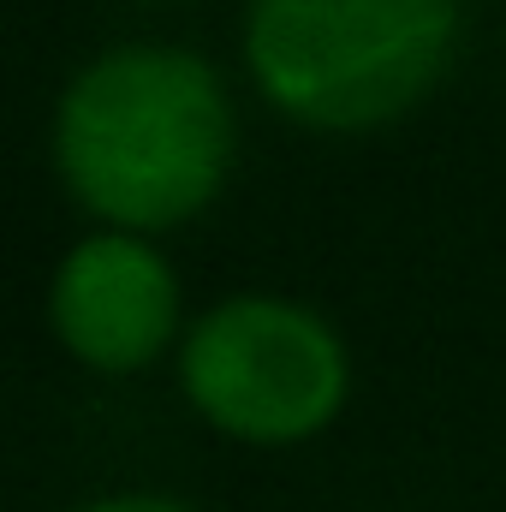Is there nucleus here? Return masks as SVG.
<instances>
[{"label": "nucleus", "instance_id": "nucleus-5", "mask_svg": "<svg viewBox=\"0 0 506 512\" xmlns=\"http://www.w3.org/2000/svg\"><path fill=\"white\" fill-rule=\"evenodd\" d=\"M84 512H191V507L161 501V495H120V501H96V507H84Z\"/></svg>", "mask_w": 506, "mask_h": 512}, {"label": "nucleus", "instance_id": "nucleus-3", "mask_svg": "<svg viewBox=\"0 0 506 512\" xmlns=\"http://www.w3.org/2000/svg\"><path fill=\"white\" fill-rule=\"evenodd\" d=\"M191 405L239 441H304L346 399V352L334 328L280 298H239L197 322L185 346Z\"/></svg>", "mask_w": 506, "mask_h": 512}, {"label": "nucleus", "instance_id": "nucleus-4", "mask_svg": "<svg viewBox=\"0 0 506 512\" xmlns=\"http://www.w3.org/2000/svg\"><path fill=\"white\" fill-rule=\"evenodd\" d=\"M54 328L60 340L96 370H137L149 364L179 316V292L167 262L143 239L102 233L66 256L54 280Z\"/></svg>", "mask_w": 506, "mask_h": 512}, {"label": "nucleus", "instance_id": "nucleus-2", "mask_svg": "<svg viewBox=\"0 0 506 512\" xmlns=\"http://www.w3.org/2000/svg\"><path fill=\"white\" fill-rule=\"evenodd\" d=\"M459 0H251V72L304 126L405 114L453 60Z\"/></svg>", "mask_w": 506, "mask_h": 512}, {"label": "nucleus", "instance_id": "nucleus-1", "mask_svg": "<svg viewBox=\"0 0 506 512\" xmlns=\"http://www.w3.org/2000/svg\"><path fill=\"white\" fill-rule=\"evenodd\" d=\"M233 161L221 78L173 48L102 54L60 102V167L84 209L114 227L197 215Z\"/></svg>", "mask_w": 506, "mask_h": 512}]
</instances>
